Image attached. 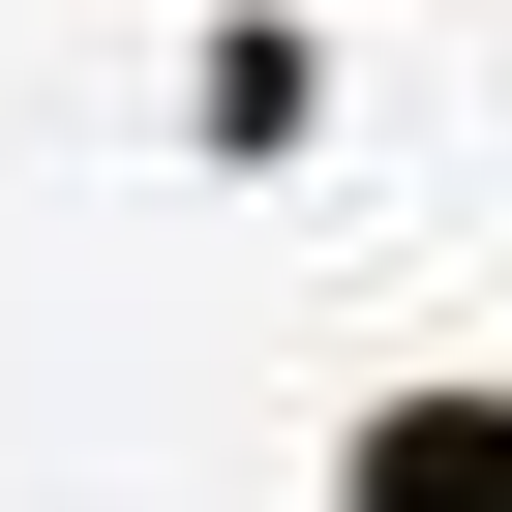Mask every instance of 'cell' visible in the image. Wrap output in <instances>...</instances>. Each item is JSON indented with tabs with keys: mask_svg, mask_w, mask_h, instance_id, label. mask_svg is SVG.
Masks as SVG:
<instances>
[{
	"mask_svg": "<svg viewBox=\"0 0 512 512\" xmlns=\"http://www.w3.org/2000/svg\"><path fill=\"white\" fill-rule=\"evenodd\" d=\"M302 121H332V31L211 0V31H181V151H302Z\"/></svg>",
	"mask_w": 512,
	"mask_h": 512,
	"instance_id": "6da1fadb",
	"label": "cell"
},
{
	"mask_svg": "<svg viewBox=\"0 0 512 512\" xmlns=\"http://www.w3.org/2000/svg\"><path fill=\"white\" fill-rule=\"evenodd\" d=\"M332 512H512V422H482V392L422 362V392H392V422L332 452Z\"/></svg>",
	"mask_w": 512,
	"mask_h": 512,
	"instance_id": "7a4b0ae2",
	"label": "cell"
}]
</instances>
